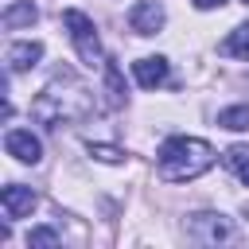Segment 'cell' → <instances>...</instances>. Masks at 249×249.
<instances>
[{"label":"cell","instance_id":"1","mask_svg":"<svg viewBox=\"0 0 249 249\" xmlns=\"http://www.w3.org/2000/svg\"><path fill=\"white\" fill-rule=\"evenodd\" d=\"M93 113V93L86 82H78L74 74H58L51 86H43V93L31 101V117L39 124H70V121H86Z\"/></svg>","mask_w":249,"mask_h":249},{"label":"cell","instance_id":"2","mask_svg":"<svg viewBox=\"0 0 249 249\" xmlns=\"http://www.w3.org/2000/svg\"><path fill=\"white\" fill-rule=\"evenodd\" d=\"M156 167H160V179H167V183H191L214 167V148L198 136H171V140H163Z\"/></svg>","mask_w":249,"mask_h":249},{"label":"cell","instance_id":"3","mask_svg":"<svg viewBox=\"0 0 249 249\" xmlns=\"http://www.w3.org/2000/svg\"><path fill=\"white\" fill-rule=\"evenodd\" d=\"M62 27L70 31V43H74V51H78V58L86 66H105V54H101V43H97V27H93V19L86 12L66 8L62 12Z\"/></svg>","mask_w":249,"mask_h":249},{"label":"cell","instance_id":"4","mask_svg":"<svg viewBox=\"0 0 249 249\" xmlns=\"http://www.w3.org/2000/svg\"><path fill=\"white\" fill-rule=\"evenodd\" d=\"M187 237L195 245H222L233 237V222L226 214H214V210H202V214H191L187 222Z\"/></svg>","mask_w":249,"mask_h":249},{"label":"cell","instance_id":"5","mask_svg":"<svg viewBox=\"0 0 249 249\" xmlns=\"http://www.w3.org/2000/svg\"><path fill=\"white\" fill-rule=\"evenodd\" d=\"M163 23H167V12H163L160 0H140V4L128 8V27L136 35H156Z\"/></svg>","mask_w":249,"mask_h":249},{"label":"cell","instance_id":"6","mask_svg":"<svg viewBox=\"0 0 249 249\" xmlns=\"http://www.w3.org/2000/svg\"><path fill=\"white\" fill-rule=\"evenodd\" d=\"M4 148H8V156H16L19 163H39V160H43V144H39V136H35L31 128H8V132H4Z\"/></svg>","mask_w":249,"mask_h":249},{"label":"cell","instance_id":"7","mask_svg":"<svg viewBox=\"0 0 249 249\" xmlns=\"http://www.w3.org/2000/svg\"><path fill=\"white\" fill-rule=\"evenodd\" d=\"M0 206H4V214L16 222V218H27L31 210H35V191L31 187H19V183H12V187H4L0 191Z\"/></svg>","mask_w":249,"mask_h":249},{"label":"cell","instance_id":"8","mask_svg":"<svg viewBox=\"0 0 249 249\" xmlns=\"http://www.w3.org/2000/svg\"><path fill=\"white\" fill-rule=\"evenodd\" d=\"M132 78H136V86H144V89L163 86V82H167V58H163V54H148V58L132 62Z\"/></svg>","mask_w":249,"mask_h":249},{"label":"cell","instance_id":"9","mask_svg":"<svg viewBox=\"0 0 249 249\" xmlns=\"http://www.w3.org/2000/svg\"><path fill=\"white\" fill-rule=\"evenodd\" d=\"M39 58H43V43L39 39H23V43L8 47V70L12 74H23V70L39 66Z\"/></svg>","mask_w":249,"mask_h":249},{"label":"cell","instance_id":"10","mask_svg":"<svg viewBox=\"0 0 249 249\" xmlns=\"http://www.w3.org/2000/svg\"><path fill=\"white\" fill-rule=\"evenodd\" d=\"M218 51H222V54H230V58L249 62V19H245V23H237V27L218 43Z\"/></svg>","mask_w":249,"mask_h":249},{"label":"cell","instance_id":"11","mask_svg":"<svg viewBox=\"0 0 249 249\" xmlns=\"http://www.w3.org/2000/svg\"><path fill=\"white\" fill-rule=\"evenodd\" d=\"M0 19H4V27H12V31H16V27H31V23L39 19V8H35L31 0H19V4H8Z\"/></svg>","mask_w":249,"mask_h":249},{"label":"cell","instance_id":"12","mask_svg":"<svg viewBox=\"0 0 249 249\" xmlns=\"http://www.w3.org/2000/svg\"><path fill=\"white\" fill-rule=\"evenodd\" d=\"M105 89H109V105H124V82H121V70L113 58H105Z\"/></svg>","mask_w":249,"mask_h":249},{"label":"cell","instance_id":"13","mask_svg":"<svg viewBox=\"0 0 249 249\" xmlns=\"http://www.w3.org/2000/svg\"><path fill=\"white\" fill-rule=\"evenodd\" d=\"M218 124L230 128V132H245L249 128V105H230L218 113Z\"/></svg>","mask_w":249,"mask_h":249},{"label":"cell","instance_id":"14","mask_svg":"<svg viewBox=\"0 0 249 249\" xmlns=\"http://www.w3.org/2000/svg\"><path fill=\"white\" fill-rule=\"evenodd\" d=\"M58 241H62V237H58L51 226H35V230L27 233V245H31V249H43V245H58Z\"/></svg>","mask_w":249,"mask_h":249},{"label":"cell","instance_id":"15","mask_svg":"<svg viewBox=\"0 0 249 249\" xmlns=\"http://www.w3.org/2000/svg\"><path fill=\"white\" fill-rule=\"evenodd\" d=\"M89 156L101 160V163H124V152L113 148V144H89Z\"/></svg>","mask_w":249,"mask_h":249},{"label":"cell","instance_id":"16","mask_svg":"<svg viewBox=\"0 0 249 249\" xmlns=\"http://www.w3.org/2000/svg\"><path fill=\"white\" fill-rule=\"evenodd\" d=\"M245 160H249V148H230V152H226V167H233V171H237Z\"/></svg>","mask_w":249,"mask_h":249},{"label":"cell","instance_id":"17","mask_svg":"<svg viewBox=\"0 0 249 249\" xmlns=\"http://www.w3.org/2000/svg\"><path fill=\"white\" fill-rule=\"evenodd\" d=\"M222 4H226V0H195L198 12H210V8H222Z\"/></svg>","mask_w":249,"mask_h":249},{"label":"cell","instance_id":"18","mask_svg":"<svg viewBox=\"0 0 249 249\" xmlns=\"http://www.w3.org/2000/svg\"><path fill=\"white\" fill-rule=\"evenodd\" d=\"M237 175H241V183H245V187H249V160H245V163H241V167H237Z\"/></svg>","mask_w":249,"mask_h":249},{"label":"cell","instance_id":"19","mask_svg":"<svg viewBox=\"0 0 249 249\" xmlns=\"http://www.w3.org/2000/svg\"><path fill=\"white\" fill-rule=\"evenodd\" d=\"M241 4H249V0H241Z\"/></svg>","mask_w":249,"mask_h":249}]
</instances>
